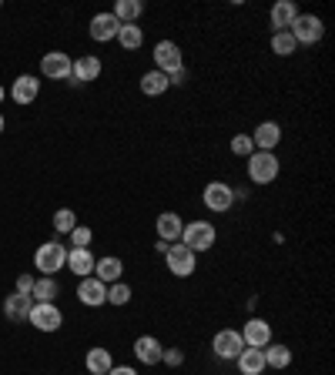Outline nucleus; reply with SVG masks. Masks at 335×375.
<instances>
[{
  "label": "nucleus",
  "mask_w": 335,
  "mask_h": 375,
  "mask_svg": "<svg viewBox=\"0 0 335 375\" xmlns=\"http://www.w3.org/2000/svg\"><path fill=\"white\" fill-rule=\"evenodd\" d=\"M185 248H191V252H208V248H215V242H218V232H215L212 221H185V228H181V238H178Z\"/></svg>",
  "instance_id": "1"
},
{
  "label": "nucleus",
  "mask_w": 335,
  "mask_h": 375,
  "mask_svg": "<svg viewBox=\"0 0 335 375\" xmlns=\"http://www.w3.org/2000/svg\"><path fill=\"white\" fill-rule=\"evenodd\" d=\"M282 165L275 151H255V155L248 158V181L252 185H272L275 178H279Z\"/></svg>",
  "instance_id": "2"
},
{
  "label": "nucleus",
  "mask_w": 335,
  "mask_h": 375,
  "mask_svg": "<svg viewBox=\"0 0 335 375\" xmlns=\"http://www.w3.org/2000/svg\"><path fill=\"white\" fill-rule=\"evenodd\" d=\"M64 265H67L64 242H44L37 252H34V268H37L41 275H57Z\"/></svg>",
  "instance_id": "3"
},
{
  "label": "nucleus",
  "mask_w": 335,
  "mask_h": 375,
  "mask_svg": "<svg viewBox=\"0 0 335 375\" xmlns=\"http://www.w3.org/2000/svg\"><path fill=\"white\" fill-rule=\"evenodd\" d=\"M165 265L175 278H191L195 275V268H198V255L191 252V248H185L181 242H175L165 252Z\"/></svg>",
  "instance_id": "4"
},
{
  "label": "nucleus",
  "mask_w": 335,
  "mask_h": 375,
  "mask_svg": "<svg viewBox=\"0 0 335 375\" xmlns=\"http://www.w3.org/2000/svg\"><path fill=\"white\" fill-rule=\"evenodd\" d=\"M289 34L295 37V44H319L325 34V24H322V17H315V14H299L295 24L289 27Z\"/></svg>",
  "instance_id": "5"
},
{
  "label": "nucleus",
  "mask_w": 335,
  "mask_h": 375,
  "mask_svg": "<svg viewBox=\"0 0 335 375\" xmlns=\"http://www.w3.org/2000/svg\"><path fill=\"white\" fill-rule=\"evenodd\" d=\"M27 322H31L37 332H57L61 325H64V312L57 309L54 302H34Z\"/></svg>",
  "instance_id": "6"
},
{
  "label": "nucleus",
  "mask_w": 335,
  "mask_h": 375,
  "mask_svg": "<svg viewBox=\"0 0 335 375\" xmlns=\"http://www.w3.org/2000/svg\"><path fill=\"white\" fill-rule=\"evenodd\" d=\"M234 188L225 185V181H208L205 191H201V201H205V208L215 211V215H225V211H232L234 205Z\"/></svg>",
  "instance_id": "7"
},
{
  "label": "nucleus",
  "mask_w": 335,
  "mask_h": 375,
  "mask_svg": "<svg viewBox=\"0 0 335 375\" xmlns=\"http://www.w3.org/2000/svg\"><path fill=\"white\" fill-rule=\"evenodd\" d=\"M185 67V57H181V47L175 44V41H158L155 44V71H161V74H175V71H181Z\"/></svg>",
  "instance_id": "8"
},
{
  "label": "nucleus",
  "mask_w": 335,
  "mask_h": 375,
  "mask_svg": "<svg viewBox=\"0 0 335 375\" xmlns=\"http://www.w3.org/2000/svg\"><path fill=\"white\" fill-rule=\"evenodd\" d=\"M242 349H245V342H242V332H238V329L215 332L212 352L218 355V359H238V355H242Z\"/></svg>",
  "instance_id": "9"
},
{
  "label": "nucleus",
  "mask_w": 335,
  "mask_h": 375,
  "mask_svg": "<svg viewBox=\"0 0 335 375\" xmlns=\"http://www.w3.org/2000/svg\"><path fill=\"white\" fill-rule=\"evenodd\" d=\"M71 67H74L71 54L51 51V54H44V61H41V74H44L47 81H71Z\"/></svg>",
  "instance_id": "10"
},
{
  "label": "nucleus",
  "mask_w": 335,
  "mask_h": 375,
  "mask_svg": "<svg viewBox=\"0 0 335 375\" xmlns=\"http://www.w3.org/2000/svg\"><path fill=\"white\" fill-rule=\"evenodd\" d=\"M91 41H98V44H108V41H114L118 37V31H121V24H118V17H114L111 11H100L91 17Z\"/></svg>",
  "instance_id": "11"
},
{
  "label": "nucleus",
  "mask_w": 335,
  "mask_h": 375,
  "mask_svg": "<svg viewBox=\"0 0 335 375\" xmlns=\"http://www.w3.org/2000/svg\"><path fill=\"white\" fill-rule=\"evenodd\" d=\"M242 342H245V349H265V345L272 342V325H268L265 319L252 315V319L245 322V329H242Z\"/></svg>",
  "instance_id": "12"
},
{
  "label": "nucleus",
  "mask_w": 335,
  "mask_h": 375,
  "mask_svg": "<svg viewBox=\"0 0 335 375\" xmlns=\"http://www.w3.org/2000/svg\"><path fill=\"white\" fill-rule=\"evenodd\" d=\"M78 298H81V305H88V309H98V305H104V302H108V285H104L100 278H94V275L81 278Z\"/></svg>",
  "instance_id": "13"
},
{
  "label": "nucleus",
  "mask_w": 335,
  "mask_h": 375,
  "mask_svg": "<svg viewBox=\"0 0 335 375\" xmlns=\"http://www.w3.org/2000/svg\"><path fill=\"white\" fill-rule=\"evenodd\" d=\"M161 352H165V345L158 342L155 335H141V339H134V359L141 365H161Z\"/></svg>",
  "instance_id": "14"
},
{
  "label": "nucleus",
  "mask_w": 335,
  "mask_h": 375,
  "mask_svg": "<svg viewBox=\"0 0 335 375\" xmlns=\"http://www.w3.org/2000/svg\"><path fill=\"white\" fill-rule=\"evenodd\" d=\"M181 228H185V221H181L178 211H161V215H158V221H155L158 238H161V242H168V245L178 242V238H181Z\"/></svg>",
  "instance_id": "15"
},
{
  "label": "nucleus",
  "mask_w": 335,
  "mask_h": 375,
  "mask_svg": "<svg viewBox=\"0 0 335 375\" xmlns=\"http://www.w3.org/2000/svg\"><path fill=\"white\" fill-rule=\"evenodd\" d=\"M282 141V128L275 121H262L252 131V144H255V151H275Z\"/></svg>",
  "instance_id": "16"
},
{
  "label": "nucleus",
  "mask_w": 335,
  "mask_h": 375,
  "mask_svg": "<svg viewBox=\"0 0 335 375\" xmlns=\"http://www.w3.org/2000/svg\"><path fill=\"white\" fill-rule=\"evenodd\" d=\"M121 275H124V262L118 258V255H104V258H98V262H94V278H100L104 285L121 282Z\"/></svg>",
  "instance_id": "17"
},
{
  "label": "nucleus",
  "mask_w": 335,
  "mask_h": 375,
  "mask_svg": "<svg viewBox=\"0 0 335 375\" xmlns=\"http://www.w3.org/2000/svg\"><path fill=\"white\" fill-rule=\"evenodd\" d=\"M94 255H91V248H67V265L64 268H71L78 278H88V275H94Z\"/></svg>",
  "instance_id": "18"
},
{
  "label": "nucleus",
  "mask_w": 335,
  "mask_h": 375,
  "mask_svg": "<svg viewBox=\"0 0 335 375\" xmlns=\"http://www.w3.org/2000/svg\"><path fill=\"white\" fill-rule=\"evenodd\" d=\"M37 94H41V78H34V74H21V78L14 81L11 98L17 101V104H34Z\"/></svg>",
  "instance_id": "19"
},
{
  "label": "nucleus",
  "mask_w": 335,
  "mask_h": 375,
  "mask_svg": "<svg viewBox=\"0 0 335 375\" xmlns=\"http://www.w3.org/2000/svg\"><path fill=\"white\" fill-rule=\"evenodd\" d=\"M71 78L78 81V84L98 81V78H100V57H94V54L78 57V61H74V67H71Z\"/></svg>",
  "instance_id": "20"
},
{
  "label": "nucleus",
  "mask_w": 335,
  "mask_h": 375,
  "mask_svg": "<svg viewBox=\"0 0 335 375\" xmlns=\"http://www.w3.org/2000/svg\"><path fill=\"white\" fill-rule=\"evenodd\" d=\"M34 309V298L31 295H7L4 298V315H7V322H27V315H31Z\"/></svg>",
  "instance_id": "21"
},
{
  "label": "nucleus",
  "mask_w": 335,
  "mask_h": 375,
  "mask_svg": "<svg viewBox=\"0 0 335 375\" xmlns=\"http://www.w3.org/2000/svg\"><path fill=\"white\" fill-rule=\"evenodd\" d=\"M272 27H275V34L279 31H289L292 24H295V17H299V7H295V0H279L275 7H272Z\"/></svg>",
  "instance_id": "22"
},
{
  "label": "nucleus",
  "mask_w": 335,
  "mask_h": 375,
  "mask_svg": "<svg viewBox=\"0 0 335 375\" xmlns=\"http://www.w3.org/2000/svg\"><path fill=\"white\" fill-rule=\"evenodd\" d=\"M262 355H265V369H275V372H285V369L292 365V349L289 345L268 342L265 349H262Z\"/></svg>",
  "instance_id": "23"
},
{
  "label": "nucleus",
  "mask_w": 335,
  "mask_h": 375,
  "mask_svg": "<svg viewBox=\"0 0 335 375\" xmlns=\"http://www.w3.org/2000/svg\"><path fill=\"white\" fill-rule=\"evenodd\" d=\"M84 365H88V375H108L114 369V359H111V349H88L84 355Z\"/></svg>",
  "instance_id": "24"
},
{
  "label": "nucleus",
  "mask_w": 335,
  "mask_h": 375,
  "mask_svg": "<svg viewBox=\"0 0 335 375\" xmlns=\"http://www.w3.org/2000/svg\"><path fill=\"white\" fill-rule=\"evenodd\" d=\"M234 365H238V375H262L265 372V355H262V349H242Z\"/></svg>",
  "instance_id": "25"
},
{
  "label": "nucleus",
  "mask_w": 335,
  "mask_h": 375,
  "mask_svg": "<svg viewBox=\"0 0 335 375\" xmlns=\"http://www.w3.org/2000/svg\"><path fill=\"white\" fill-rule=\"evenodd\" d=\"M171 88V81H168V74H161V71H145L141 74V94H148V98H161L165 91Z\"/></svg>",
  "instance_id": "26"
},
{
  "label": "nucleus",
  "mask_w": 335,
  "mask_h": 375,
  "mask_svg": "<svg viewBox=\"0 0 335 375\" xmlns=\"http://www.w3.org/2000/svg\"><path fill=\"white\" fill-rule=\"evenodd\" d=\"M57 295H61V285H57V278H54V275L34 278V292H31L34 302H54Z\"/></svg>",
  "instance_id": "27"
},
{
  "label": "nucleus",
  "mask_w": 335,
  "mask_h": 375,
  "mask_svg": "<svg viewBox=\"0 0 335 375\" xmlns=\"http://www.w3.org/2000/svg\"><path fill=\"white\" fill-rule=\"evenodd\" d=\"M111 14L118 17V24H138V17L145 14V4L141 0H118Z\"/></svg>",
  "instance_id": "28"
},
{
  "label": "nucleus",
  "mask_w": 335,
  "mask_h": 375,
  "mask_svg": "<svg viewBox=\"0 0 335 375\" xmlns=\"http://www.w3.org/2000/svg\"><path fill=\"white\" fill-rule=\"evenodd\" d=\"M114 41H118L124 51H138V47L145 44V31H141L138 24H121V31H118Z\"/></svg>",
  "instance_id": "29"
},
{
  "label": "nucleus",
  "mask_w": 335,
  "mask_h": 375,
  "mask_svg": "<svg viewBox=\"0 0 335 375\" xmlns=\"http://www.w3.org/2000/svg\"><path fill=\"white\" fill-rule=\"evenodd\" d=\"M295 37H292L289 31H279V34H272V54H279V57H292L295 54Z\"/></svg>",
  "instance_id": "30"
},
{
  "label": "nucleus",
  "mask_w": 335,
  "mask_h": 375,
  "mask_svg": "<svg viewBox=\"0 0 335 375\" xmlns=\"http://www.w3.org/2000/svg\"><path fill=\"white\" fill-rule=\"evenodd\" d=\"M74 228H78V215H74L71 208H57L54 211V232L57 235H71Z\"/></svg>",
  "instance_id": "31"
},
{
  "label": "nucleus",
  "mask_w": 335,
  "mask_h": 375,
  "mask_svg": "<svg viewBox=\"0 0 335 375\" xmlns=\"http://www.w3.org/2000/svg\"><path fill=\"white\" fill-rule=\"evenodd\" d=\"M108 302L118 305V309L128 305V302H131V285H128V282H114V285H108Z\"/></svg>",
  "instance_id": "32"
},
{
  "label": "nucleus",
  "mask_w": 335,
  "mask_h": 375,
  "mask_svg": "<svg viewBox=\"0 0 335 375\" xmlns=\"http://www.w3.org/2000/svg\"><path fill=\"white\" fill-rule=\"evenodd\" d=\"M232 155H238V158H252V155H255L252 134H234V138H232Z\"/></svg>",
  "instance_id": "33"
},
{
  "label": "nucleus",
  "mask_w": 335,
  "mask_h": 375,
  "mask_svg": "<svg viewBox=\"0 0 335 375\" xmlns=\"http://www.w3.org/2000/svg\"><path fill=\"white\" fill-rule=\"evenodd\" d=\"M91 242H94V232H91L88 225H78L71 232V248H91Z\"/></svg>",
  "instance_id": "34"
},
{
  "label": "nucleus",
  "mask_w": 335,
  "mask_h": 375,
  "mask_svg": "<svg viewBox=\"0 0 335 375\" xmlns=\"http://www.w3.org/2000/svg\"><path fill=\"white\" fill-rule=\"evenodd\" d=\"M161 362L171 365V369H178V365H185V352H181V349H165V352H161Z\"/></svg>",
  "instance_id": "35"
},
{
  "label": "nucleus",
  "mask_w": 335,
  "mask_h": 375,
  "mask_svg": "<svg viewBox=\"0 0 335 375\" xmlns=\"http://www.w3.org/2000/svg\"><path fill=\"white\" fill-rule=\"evenodd\" d=\"M14 292H17V295H31V292H34V275H27V272H24V275H17V285H14Z\"/></svg>",
  "instance_id": "36"
},
{
  "label": "nucleus",
  "mask_w": 335,
  "mask_h": 375,
  "mask_svg": "<svg viewBox=\"0 0 335 375\" xmlns=\"http://www.w3.org/2000/svg\"><path fill=\"white\" fill-rule=\"evenodd\" d=\"M171 88H181V84H185V81H188V71H185V67H181V71H175V74H171Z\"/></svg>",
  "instance_id": "37"
},
{
  "label": "nucleus",
  "mask_w": 335,
  "mask_h": 375,
  "mask_svg": "<svg viewBox=\"0 0 335 375\" xmlns=\"http://www.w3.org/2000/svg\"><path fill=\"white\" fill-rule=\"evenodd\" d=\"M108 375H138V369H131V365H114Z\"/></svg>",
  "instance_id": "38"
},
{
  "label": "nucleus",
  "mask_w": 335,
  "mask_h": 375,
  "mask_svg": "<svg viewBox=\"0 0 335 375\" xmlns=\"http://www.w3.org/2000/svg\"><path fill=\"white\" fill-rule=\"evenodd\" d=\"M168 248H171V245H168V242H161V238H158V242H155V252H158V255H165Z\"/></svg>",
  "instance_id": "39"
},
{
  "label": "nucleus",
  "mask_w": 335,
  "mask_h": 375,
  "mask_svg": "<svg viewBox=\"0 0 335 375\" xmlns=\"http://www.w3.org/2000/svg\"><path fill=\"white\" fill-rule=\"evenodd\" d=\"M4 128H7V121H4V114H0V134H4Z\"/></svg>",
  "instance_id": "40"
},
{
  "label": "nucleus",
  "mask_w": 335,
  "mask_h": 375,
  "mask_svg": "<svg viewBox=\"0 0 335 375\" xmlns=\"http://www.w3.org/2000/svg\"><path fill=\"white\" fill-rule=\"evenodd\" d=\"M4 98H7V91H4V88H0V101H4Z\"/></svg>",
  "instance_id": "41"
}]
</instances>
